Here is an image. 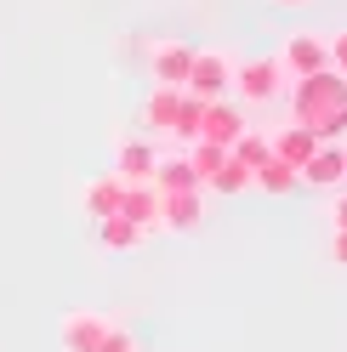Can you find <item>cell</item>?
Here are the masks:
<instances>
[{
  "label": "cell",
  "instance_id": "cell-14",
  "mask_svg": "<svg viewBox=\"0 0 347 352\" xmlns=\"http://www.w3.org/2000/svg\"><path fill=\"white\" fill-rule=\"evenodd\" d=\"M148 182H154V193H200V176H193L188 160H160Z\"/></svg>",
  "mask_w": 347,
  "mask_h": 352
},
{
  "label": "cell",
  "instance_id": "cell-3",
  "mask_svg": "<svg viewBox=\"0 0 347 352\" xmlns=\"http://www.w3.org/2000/svg\"><path fill=\"white\" fill-rule=\"evenodd\" d=\"M182 91L188 97H200V102H216V97H228L233 91V63L222 52H193L188 63V80H182Z\"/></svg>",
  "mask_w": 347,
  "mask_h": 352
},
{
  "label": "cell",
  "instance_id": "cell-1",
  "mask_svg": "<svg viewBox=\"0 0 347 352\" xmlns=\"http://www.w3.org/2000/svg\"><path fill=\"white\" fill-rule=\"evenodd\" d=\"M291 120L302 131H313L319 142H341L347 137V80L336 69L291 80Z\"/></svg>",
  "mask_w": 347,
  "mask_h": 352
},
{
  "label": "cell",
  "instance_id": "cell-6",
  "mask_svg": "<svg viewBox=\"0 0 347 352\" xmlns=\"http://www.w3.org/2000/svg\"><path fill=\"white\" fill-rule=\"evenodd\" d=\"M193 52H200V46H188V40H154V46H148V69H154V85H171V91H182Z\"/></svg>",
  "mask_w": 347,
  "mask_h": 352
},
{
  "label": "cell",
  "instance_id": "cell-23",
  "mask_svg": "<svg viewBox=\"0 0 347 352\" xmlns=\"http://www.w3.org/2000/svg\"><path fill=\"white\" fill-rule=\"evenodd\" d=\"M330 228H347V188L330 199Z\"/></svg>",
  "mask_w": 347,
  "mask_h": 352
},
{
  "label": "cell",
  "instance_id": "cell-9",
  "mask_svg": "<svg viewBox=\"0 0 347 352\" xmlns=\"http://www.w3.org/2000/svg\"><path fill=\"white\" fill-rule=\"evenodd\" d=\"M103 329H108V318L103 313H63V324H57V336H63V352H92L97 341H103Z\"/></svg>",
  "mask_w": 347,
  "mask_h": 352
},
{
  "label": "cell",
  "instance_id": "cell-12",
  "mask_svg": "<svg viewBox=\"0 0 347 352\" xmlns=\"http://www.w3.org/2000/svg\"><path fill=\"white\" fill-rule=\"evenodd\" d=\"M177 102H182V91H171V85H154V91L143 97V131H154V137H171Z\"/></svg>",
  "mask_w": 347,
  "mask_h": 352
},
{
  "label": "cell",
  "instance_id": "cell-24",
  "mask_svg": "<svg viewBox=\"0 0 347 352\" xmlns=\"http://www.w3.org/2000/svg\"><path fill=\"white\" fill-rule=\"evenodd\" d=\"M268 6H279V12H302V6H313V0H268Z\"/></svg>",
  "mask_w": 347,
  "mask_h": 352
},
{
  "label": "cell",
  "instance_id": "cell-22",
  "mask_svg": "<svg viewBox=\"0 0 347 352\" xmlns=\"http://www.w3.org/2000/svg\"><path fill=\"white\" fill-rule=\"evenodd\" d=\"M330 261H336V267H347V228L330 233Z\"/></svg>",
  "mask_w": 347,
  "mask_h": 352
},
{
  "label": "cell",
  "instance_id": "cell-20",
  "mask_svg": "<svg viewBox=\"0 0 347 352\" xmlns=\"http://www.w3.org/2000/svg\"><path fill=\"white\" fill-rule=\"evenodd\" d=\"M92 352H137V341H132V329H125V324H108Z\"/></svg>",
  "mask_w": 347,
  "mask_h": 352
},
{
  "label": "cell",
  "instance_id": "cell-5",
  "mask_svg": "<svg viewBox=\"0 0 347 352\" xmlns=\"http://www.w3.org/2000/svg\"><path fill=\"white\" fill-rule=\"evenodd\" d=\"M245 137V114H240V102L233 97H216L200 108V142H216V148H233Z\"/></svg>",
  "mask_w": 347,
  "mask_h": 352
},
{
  "label": "cell",
  "instance_id": "cell-4",
  "mask_svg": "<svg viewBox=\"0 0 347 352\" xmlns=\"http://www.w3.org/2000/svg\"><path fill=\"white\" fill-rule=\"evenodd\" d=\"M233 91L245 102H273L285 91V69L273 57H245V63H233Z\"/></svg>",
  "mask_w": 347,
  "mask_h": 352
},
{
  "label": "cell",
  "instance_id": "cell-8",
  "mask_svg": "<svg viewBox=\"0 0 347 352\" xmlns=\"http://www.w3.org/2000/svg\"><path fill=\"white\" fill-rule=\"evenodd\" d=\"M200 222H205V188L200 193H160V228L193 233Z\"/></svg>",
  "mask_w": 347,
  "mask_h": 352
},
{
  "label": "cell",
  "instance_id": "cell-21",
  "mask_svg": "<svg viewBox=\"0 0 347 352\" xmlns=\"http://www.w3.org/2000/svg\"><path fill=\"white\" fill-rule=\"evenodd\" d=\"M324 46H330V69H336V74L347 80V29H341V34H330Z\"/></svg>",
  "mask_w": 347,
  "mask_h": 352
},
{
  "label": "cell",
  "instance_id": "cell-7",
  "mask_svg": "<svg viewBox=\"0 0 347 352\" xmlns=\"http://www.w3.org/2000/svg\"><path fill=\"white\" fill-rule=\"evenodd\" d=\"M296 176H302V188H336V182H347V148L341 142H319L313 160L302 165Z\"/></svg>",
  "mask_w": 347,
  "mask_h": 352
},
{
  "label": "cell",
  "instance_id": "cell-10",
  "mask_svg": "<svg viewBox=\"0 0 347 352\" xmlns=\"http://www.w3.org/2000/svg\"><path fill=\"white\" fill-rule=\"evenodd\" d=\"M160 165V148L148 142V137H132V142H120V160H114V176L120 182H148Z\"/></svg>",
  "mask_w": 347,
  "mask_h": 352
},
{
  "label": "cell",
  "instance_id": "cell-16",
  "mask_svg": "<svg viewBox=\"0 0 347 352\" xmlns=\"http://www.w3.org/2000/svg\"><path fill=\"white\" fill-rule=\"evenodd\" d=\"M251 188H262V193H291V188H302V176H296L291 165L268 160V165H256V170H251Z\"/></svg>",
  "mask_w": 347,
  "mask_h": 352
},
{
  "label": "cell",
  "instance_id": "cell-17",
  "mask_svg": "<svg viewBox=\"0 0 347 352\" xmlns=\"http://www.w3.org/2000/svg\"><path fill=\"white\" fill-rule=\"evenodd\" d=\"M205 188H211V193H245V188H251V170H245V165L228 153V160L205 176Z\"/></svg>",
  "mask_w": 347,
  "mask_h": 352
},
{
  "label": "cell",
  "instance_id": "cell-2",
  "mask_svg": "<svg viewBox=\"0 0 347 352\" xmlns=\"http://www.w3.org/2000/svg\"><path fill=\"white\" fill-rule=\"evenodd\" d=\"M273 63L285 69V80H308V74H319V69H330V46H324V34H285L279 40V52H273Z\"/></svg>",
  "mask_w": 347,
  "mask_h": 352
},
{
  "label": "cell",
  "instance_id": "cell-11",
  "mask_svg": "<svg viewBox=\"0 0 347 352\" xmlns=\"http://www.w3.org/2000/svg\"><path fill=\"white\" fill-rule=\"evenodd\" d=\"M268 148H273V160L279 165H291V170H302L313 160V148H319V137L313 131H302V125H285L279 131V137H268Z\"/></svg>",
  "mask_w": 347,
  "mask_h": 352
},
{
  "label": "cell",
  "instance_id": "cell-15",
  "mask_svg": "<svg viewBox=\"0 0 347 352\" xmlns=\"http://www.w3.org/2000/svg\"><path fill=\"white\" fill-rule=\"evenodd\" d=\"M143 239H148V233H143L137 222H125V216H103V222H97V245H103V250H137Z\"/></svg>",
  "mask_w": 347,
  "mask_h": 352
},
{
  "label": "cell",
  "instance_id": "cell-19",
  "mask_svg": "<svg viewBox=\"0 0 347 352\" xmlns=\"http://www.w3.org/2000/svg\"><path fill=\"white\" fill-rule=\"evenodd\" d=\"M200 97H188L182 91V102H177V120H171V137H182V142H193V137H200Z\"/></svg>",
  "mask_w": 347,
  "mask_h": 352
},
{
  "label": "cell",
  "instance_id": "cell-13",
  "mask_svg": "<svg viewBox=\"0 0 347 352\" xmlns=\"http://www.w3.org/2000/svg\"><path fill=\"white\" fill-rule=\"evenodd\" d=\"M120 199H125V182H120V176H97V182H85V216H92V222L120 216Z\"/></svg>",
  "mask_w": 347,
  "mask_h": 352
},
{
  "label": "cell",
  "instance_id": "cell-18",
  "mask_svg": "<svg viewBox=\"0 0 347 352\" xmlns=\"http://www.w3.org/2000/svg\"><path fill=\"white\" fill-rule=\"evenodd\" d=\"M228 153H233V160H240L245 170H256V165H268V160H273V148H268V137H262V131H245V137L233 142Z\"/></svg>",
  "mask_w": 347,
  "mask_h": 352
}]
</instances>
